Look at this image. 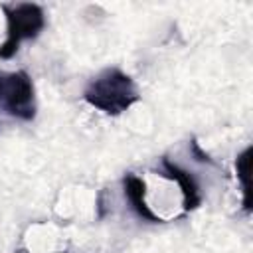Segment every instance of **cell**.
I'll list each match as a JSON object with an SVG mask.
<instances>
[{"label": "cell", "instance_id": "5b68a950", "mask_svg": "<svg viewBox=\"0 0 253 253\" xmlns=\"http://www.w3.org/2000/svg\"><path fill=\"white\" fill-rule=\"evenodd\" d=\"M123 190H125V198L128 200L132 211H134L140 219L150 221V223H160V221H162V217L156 215V213L152 211V208L146 204V198H144L146 186H144L142 178H138V176L132 174V172L125 174V178H123Z\"/></svg>", "mask_w": 253, "mask_h": 253}, {"label": "cell", "instance_id": "8992f818", "mask_svg": "<svg viewBox=\"0 0 253 253\" xmlns=\"http://www.w3.org/2000/svg\"><path fill=\"white\" fill-rule=\"evenodd\" d=\"M249 154H251V148L247 146L235 160L237 178L241 180V190H243V208H245V211H249Z\"/></svg>", "mask_w": 253, "mask_h": 253}, {"label": "cell", "instance_id": "3957f363", "mask_svg": "<svg viewBox=\"0 0 253 253\" xmlns=\"http://www.w3.org/2000/svg\"><path fill=\"white\" fill-rule=\"evenodd\" d=\"M36 91L26 71H0V113L16 121H34Z\"/></svg>", "mask_w": 253, "mask_h": 253}, {"label": "cell", "instance_id": "52a82bcc", "mask_svg": "<svg viewBox=\"0 0 253 253\" xmlns=\"http://www.w3.org/2000/svg\"><path fill=\"white\" fill-rule=\"evenodd\" d=\"M57 253H65V251H57Z\"/></svg>", "mask_w": 253, "mask_h": 253}, {"label": "cell", "instance_id": "7a4b0ae2", "mask_svg": "<svg viewBox=\"0 0 253 253\" xmlns=\"http://www.w3.org/2000/svg\"><path fill=\"white\" fill-rule=\"evenodd\" d=\"M6 16V40L0 45V59H10L18 53L24 42L36 40L45 28V12L40 4L20 2L2 4Z\"/></svg>", "mask_w": 253, "mask_h": 253}, {"label": "cell", "instance_id": "277c9868", "mask_svg": "<svg viewBox=\"0 0 253 253\" xmlns=\"http://www.w3.org/2000/svg\"><path fill=\"white\" fill-rule=\"evenodd\" d=\"M160 166H162V176L172 178V180L178 182L180 192H182V206H184V211L196 210V208L202 204V192H200V184H198V180L192 176V172H188V170H184L182 166L170 162L166 156L162 158Z\"/></svg>", "mask_w": 253, "mask_h": 253}, {"label": "cell", "instance_id": "6da1fadb", "mask_svg": "<svg viewBox=\"0 0 253 253\" xmlns=\"http://www.w3.org/2000/svg\"><path fill=\"white\" fill-rule=\"evenodd\" d=\"M83 99L105 115H121L128 111L138 99L136 83L119 67H107L95 75L83 91Z\"/></svg>", "mask_w": 253, "mask_h": 253}]
</instances>
